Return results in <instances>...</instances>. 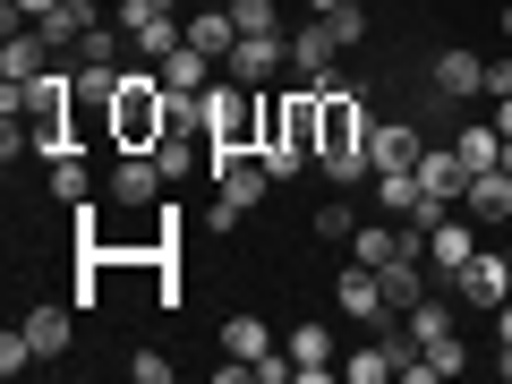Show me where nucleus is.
<instances>
[{"instance_id": "24", "label": "nucleus", "mask_w": 512, "mask_h": 384, "mask_svg": "<svg viewBox=\"0 0 512 384\" xmlns=\"http://www.w3.org/2000/svg\"><path fill=\"white\" fill-rule=\"evenodd\" d=\"M188 43H197L205 60H231V43H239V18H231V9H205V18H188Z\"/></svg>"}, {"instance_id": "41", "label": "nucleus", "mask_w": 512, "mask_h": 384, "mask_svg": "<svg viewBox=\"0 0 512 384\" xmlns=\"http://www.w3.org/2000/svg\"><path fill=\"white\" fill-rule=\"evenodd\" d=\"M504 171H512V137H504Z\"/></svg>"}, {"instance_id": "30", "label": "nucleus", "mask_w": 512, "mask_h": 384, "mask_svg": "<svg viewBox=\"0 0 512 384\" xmlns=\"http://www.w3.org/2000/svg\"><path fill=\"white\" fill-rule=\"evenodd\" d=\"M18 367H35V342H26V325L0 333V376H18Z\"/></svg>"}, {"instance_id": "10", "label": "nucleus", "mask_w": 512, "mask_h": 384, "mask_svg": "<svg viewBox=\"0 0 512 384\" xmlns=\"http://www.w3.org/2000/svg\"><path fill=\"white\" fill-rule=\"evenodd\" d=\"M410 350H419L410 333H384V342H367V350H350V359H342V384H384V376H402Z\"/></svg>"}, {"instance_id": "33", "label": "nucleus", "mask_w": 512, "mask_h": 384, "mask_svg": "<svg viewBox=\"0 0 512 384\" xmlns=\"http://www.w3.org/2000/svg\"><path fill=\"white\" fill-rule=\"evenodd\" d=\"M154 163H163V171H171V180H180V171H188V163H197V146H188V137H163V146H154Z\"/></svg>"}, {"instance_id": "23", "label": "nucleus", "mask_w": 512, "mask_h": 384, "mask_svg": "<svg viewBox=\"0 0 512 384\" xmlns=\"http://www.w3.org/2000/svg\"><path fill=\"white\" fill-rule=\"evenodd\" d=\"M453 154H461V171H495V163H504V128L470 120V128L453 137Z\"/></svg>"}, {"instance_id": "31", "label": "nucleus", "mask_w": 512, "mask_h": 384, "mask_svg": "<svg viewBox=\"0 0 512 384\" xmlns=\"http://www.w3.org/2000/svg\"><path fill=\"white\" fill-rule=\"evenodd\" d=\"M350 231H359L350 205H325V214H316V239H333V248H350Z\"/></svg>"}, {"instance_id": "40", "label": "nucleus", "mask_w": 512, "mask_h": 384, "mask_svg": "<svg viewBox=\"0 0 512 384\" xmlns=\"http://www.w3.org/2000/svg\"><path fill=\"white\" fill-rule=\"evenodd\" d=\"M308 9H316V18H333V9H350V0H308Z\"/></svg>"}, {"instance_id": "5", "label": "nucleus", "mask_w": 512, "mask_h": 384, "mask_svg": "<svg viewBox=\"0 0 512 384\" xmlns=\"http://www.w3.org/2000/svg\"><path fill=\"white\" fill-rule=\"evenodd\" d=\"M265 197H274V171L256 163V154H248V163H231V171H214V222H222V231H231L239 214H256Z\"/></svg>"}, {"instance_id": "19", "label": "nucleus", "mask_w": 512, "mask_h": 384, "mask_svg": "<svg viewBox=\"0 0 512 384\" xmlns=\"http://www.w3.org/2000/svg\"><path fill=\"white\" fill-rule=\"evenodd\" d=\"M427 299V248H410V256H393V265H384V308H419Z\"/></svg>"}, {"instance_id": "2", "label": "nucleus", "mask_w": 512, "mask_h": 384, "mask_svg": "<svg viewBox=\"0 0 512 384\" xmlns=\"http://www.w3.org/2000/svg\"><path fill=\"white\" fill-rule=\"evenodd\" d=\"M367 137H376V120H367V94H350L342 77H333V86H325V137H316V163H325L333 188H350L359 171H376Z\"/></svg>"}, {"instance_id": "6", "label": "nucleus", "mask_w": 512, "mask_h": 384, "mask_svg": "<svg viewBox=\"0 0 512 384\" xmlns=\"http://www.w3.org/2000/svg\"><path fill=\"white\" fill-rule=\"evenodd\" d=\"M453 291L470 299V308H487V316H495V308H504V299H512V248H504V256H495V248H478L470 265H461V274H453Z\"/></svg>"}, {"instance_id": "38", "label": "nucleus", "mask_w": 512, "mask_h": 384, "mask_svg": "<svg viewBox=\"0 0 512 384\" xmlns=\"http://www.w3.org/2000/svg\"><path fill=\"white\" fill-rule=\"evenodd\" d=\"M495 342L512 350V299H504V308H495Z\"/></svg>"}, {"instance_id": "7", "label": "nucleus", "mask_w": 512, "mask_h": 384, "mask_svg": "<svg viewBox=\"0 0 512 384\" xmlns=\"http://www.w3.org/2000/svg\"><path fill=\"white\" fill-rule=\"evenodd\" d=\"M222 69H231L239 86H274V77L291 69V35H239V43H231V60H222Z\"/></svg>"}, {"instance_id": "43", "label": "nucleus", "mask_w": 512, "mask_h": 384, "mask_svg": "<svg viewBox=\"0 0 512 384\" xmlns=\"http://www.w3.org/2000/svg\"><path fill=\"white\" fill-rule=\"evenodd\" d=\"M504 35H512V9H504Z\"/></svg>"}, {"instance_id": "36", "label": "nucleus", "mask_w": 512, "mask_h": 384, "mask_svg": "<svg viewBox=\"0 0 512 384\" xmlns=\"http://www.w3.org/2000/svg\"><path fill=\"white\" fill-rule=\"evenodd\" d=\"M52 9H60V0H9V26H18V18L35 26V18H52Z\"/></svg>"}, {"instance_id": "35", "label": "nucleus", "mask_w": 512, "mask_h": 384, "mask_svg": "<svg viewBox=\"0 0 512 384\" xmlns=\"http://www.w3.org/2000/svg\"><path fill=\"white\" fill-rule=\"evenodd\" d=\"M128 376H137V384H171V359H154V350H146V359H128Z\"/></svg>"}, {"instance_id": "14", "label": "nucleus", "mask_w": 512, "mask_h": 384, "mask_svg": "<svg viewBox=\"0 0 512 384\" xmlns=\"http://www.w3.org/2000/svg\"><path fill=\"white\" fill-rule=\"evenodd\" d=\"M427 86H436V94H453V103H470V94H487V60H478V52H461V43H453V52H436Z\"/></svg>"}, {"instance_id": "22", "label": "nucleus", "mask_w": 512, "mask_h": 384, "mask_svg": "<svg viewBox=\"0 0 512 384\" xmlns=\"http://www.w3.org/2000/svg\"><path fill=\"white\" fill-rule=\"evenodd\" d=\"M376 205L402 214V222H419V205H436V197L419 188V171H376Z\"/></svg>"}, {"instance_id": "25", "label": "nucleus", "mask_w": 512, "mask_h": 384, "mask_svg": "<svg viewBox=\"0 0 512 384\" xmlns=\"http://www.w3.org/2000/svg\"><path fill=\"white\" fill-rule=\"evenodd\" d=\"M222 350H231V359H265V350H274L265 316H231V325H222Z\"/></svg>"}, {"instance_id": "34", "label": "nucleus", "mask_w": 512, "mask_h": 384, "mask_svg": "<svg viewBox=\"0 0 512 384\" xmlns=\"http://www.w3.org/2000/svg\"><path fill=\"white\" fill-rule=\"evenodd\" d=\"M248 367H256V384H291V376H299V367L274 359V350H265V359H248Z\"/></svg>"}, {"instance_id": "9", "label": "nucleus", "mask_w": 512, "mask_h": 384, "mask_svg": "<svg viewBox=\"0 0 512 384\" xmlns=\"http://www.w3.org/2000/svg\"><path fill=\"white\" fill-rule=\"evenodd\" d=\"M470 256H478V214H444V222H427V265H436V274L444 282H453L461 274V265H470Z\"/></svg>"}, {"instance_id": "3", "label": "nucleus", "mask_w": 512, "mask_h": 384, "mask_svg": "<svg viewBox=\"0 0 512 384\" xmlns=\"http://www.w3.org/2000/svg\"><path fill=\"white\" fill-rule=\"evenodd\" d=\"M163 137H171V94H163V77H154V69H128L120 94H111V146H120V154H154Z\"/></svg>"}, {"instance_id": "12", "label": "nucleus", "mask_w": 512, "mask_h": 384, "mask_svg": "<svg viewBox=\"0 0 512 384\" xmlns=\"http://www.w3.org/2000/svg\"><path fill=\"white\" fill-rule=\"evenodd\" d=\"M43 69H52V43L35 26H9V43H0V86H35Z\"/></svg>"}, {"instance_id": "16", "label": "nucleus", "mask_w": 512, "mask_h": 384, "mask_svg": "<svg viewBox=\"0 0 512 384\" xmlns=\"http://www.w3.org/2000/svg\"><path fill=\"white\" fill-rule=\"evenodd\" d=\"M367 154H376V171H419L427 137L410 120H376V137H367Z\"/></svg>"}, {"instance_id": "37", "label": "nucleus", "mask_w": 512, "mask_h": 384, "mask_svg": "<svg viewBox=\"0 0 512 384\" xmlns=\"http://www.w3.org/2000/svg\"><path fill=\"white\" fill-rule=\"evenodd\" d=\"M487 94H512V60H487Z\"/></svg>"}, {"instance_id": "42", "label": "nucleus", "mask_w": 512, "mask_h": 384, "mask_svg": "<svg viewBox=\"0 0 512 384\" xmlns=\"http://www.w3.org/2000/svg\"><path fill=\"white\" fill-rule=\"evenodd\" d=\"M69 9H94V0H69Z\"/></svg>"}, {"instance_id": "26", "label": "nucleus", "mask_w": 512, "mask_h": 384, "mask_svg": "<svg viewBox=\"0 0 512 384\" xmlns=\"http://www.w3.org/2000/svg\"><path fill=\"white\" fill-rule=\"evenodd\" d=\"M444 333H453V299H436V291H427L419 308H410V342L427 350V342H444Z\"/></svg>"}, {"instance_id": "4", "label": "nucleus", "mask_w": 512, "mask_h": 384, "mask_svg": "<svg viewBox=\"0 0 512 384\" xmlns=\"http://www.w3.org/2000/svg\"><path fill=\"white\" fill-rule=\"evenodd\" d=\"M69 111H77V77L43 69L35 86H26V137H35L43 154H69Z\"/></svg>"}, {"instance_id": "20", "label": "nucleus", "mask_w": 512, "mask_h": 384, "mask_svg": "<svg viewBox=\"0 0 512 384\" xmlns=\"http://www.w3.org/2000/svg\"><path fill=\"white\" fill-rule=\"evenodd\" d=\"M26 342H35V359H60L77 342V316L69 308H26Z\"/></svg>"}, {"instance_id": "39", "label": "nucleus", "mask_w": 512, "mask_h": 384, "mask_svg": "<svg viewBox=\"0 0 512 384\" xmlns=\"http://www.w3.org/2000/svg\"><path fill=\"white\" fill-rule=\"evenodd\" d=\"M495 128H504V137H512V94H495Z\"/></svg>"}, {"instance_id": "27", "label": "nucleus", "mask_w": 512, "mask_h": 384, "mask_svg": "<svg viewBox=\"0 0 512 384\" xmlns=\"http://www.w3.org/2000/svg\"><path fill=\"white\" fill-rule=\"evenodd\" d=\"M120 43H128V26H86L77 60H86V69H120Z\"/></svg>"}, {"instance_id": "8", "label": "nucleus", "mask_w": 512, "mask_h": 384, "mask_svg": "<svg viewBox=\"0 0 512 384\" xmlns=\"http://www.w3.org/2000/svg\"><path fill=\"white\" fill-rule=\"evenodd\" d=\"M333 308H342L350 325H384V316H393V308H384V274L350 256V265H342V282H333Z\"/></svg>"}, {"instance_id": "13", "label": "nucleus", "mask_w": 512, "mask_h": 384, "mask_svg": "<svg viewBox=\"0 0 512 384\" xmlns=\"http://www.w3.org/2000/svg\"><path fill=\"white\" fill-rule=\"evenodd\" d=\"M171 171L154 163V154H120V163H111V205H128V214H137V205H154V188H163Z\"/></svg>"}, {"instance_id": "21", "label": "nucleus", "mask_w": 512, "mask_h": 384, "mask_svg": "<svg viewBox=\"0 0 512 384\" xmlns=\"http://www.w3.org/2000/svg\"><path fill=\"white\" fill-rule=\"evenodd\" d=\"M419 188L436 205H461V188H470V171H461V154L444 146V154H419Z\"/></svg>"}, {"instance_id": "11", "label": "nucleus", "mask_w": 512, "mask_h": 384, "mask_svg": "<svg viewBox=\"0 0 512 384\" xmlns=\"http://www.w3.org/2000/svg\"><path fill=\"white\" fill-rule=\"evenodd\" d=\"M333 60H342V35H333L325 18H316V26H291V69L308 77V86H333Z\"/></svg>"}, {"instance_id": "18", "label": "nucleus", "mask_w": 512, "mask_h": 384, "mask_svg": "<svg viewBox=\"0 0 512 384\" xmlns=\"http://www.w3.org/2000/svg\"><path fill=\"white\" fill-rule=\"evenodd\" d=\"M154 77H163L171 94H205V86H214V77H222V60H205L197 43H180V52H171V60H154Z\"/></svg>"}, {"instance_id": "29", "label": "nucleus", "mask_w": 512, "mask_h": 384, "mask_svg": "<svg viewBox=\"0 0 512 384\" xmlns=\"http://www.w3.org/2000/svg\"><path fill=\"white\" fill-rule=\"evenodd\" d=\"M52 197L60 205H86V171H77L69 154H52Z\"/></svg>"}, {"instance_id": "17", "label": "nucleus", "mask_w": 512, "mask_h": 384, "mask_svg": "<svg viewBox=\"0 0 512 384\" xmlns=\"http://www.w3.org/2000/svg\"><path fill=\"white\" fill-rule=\"evenodd\" d=\"M461 214H478V222H512V171L495 163V171H470V188H461Z\"/></svg>"}, {"instance_id": "15", "label": "nucleus", "mask_w": 512, "mask_h": 384, "mask_svg": "<svg viewBox=\"0 0 512 384\" xmlns=\"http://www.w3.org/2000/svg\"><path fill=\"white\" fill-rule=\"evenodd\" d=\"M291 367H299V384L342 376V350H333V333H325V325H291Z\"/></svg>"}, {"instance_id": "32", "label": "nucleus", "mask_w": 512, "mask_h": 384, "mask_svg": "<svg viewBox=\"0 0 512 384\" xmlns=\"http://www.w3.org/2000/svg\"><path fill=\"white\" fill-rule=\"evenodd\" d=\"M325 26H333V35H342V52H350V43H359V35H367V0H350V9H333V18H325Z\"/></svg>"}, {"instance_id": "1", "label": "nucleus", "mask_w": 512, "mask_h": 384, "mask_svg": "<svg viewBox=\"0 0 512 384\" xmlns=\"http://www.w3.org/2000/svg\"><path fill=\"white\" fill-rule=\"evenodd\" d=\"M265 146V86H239L231 69L205 86V163L214 171H231V163H248V154Z\"/></svg>"}, {"instance_id": "28", "label": "nucleus", "mask_w": 512, "mask_h": 384, "mask_svg": "<svg viewBox=\"0 0 512 384\" xmlns=\"http://www.w3.org/2000/svg\"><path fill=\"white\" fill-rule=\"evenodd\" d=\"M239 18V35H282V0H222Z\"/></svg>"}]
</instances>
